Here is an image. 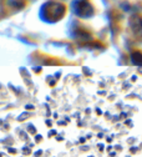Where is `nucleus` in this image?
<instances>
[{
  "mask_svg": "<svg viewBox=\"0 0 142 157\" xmlns=\"http://www.w3.org/2000/svg\"><path fill=\"white\" fill-rule=\"evenodd\" d=\"M131 60H132V63H133L135 65H137V66H142V54H141L140 51H135V52H132V55H131Z\"/></svg>",
  "mask_w": 142,
  "mask_h": 157,
  "instance_id": "7ed1b4c3",
  "label": "nucleus"
},
{
  "mask_svg": "<svg viewBox=\"0 0 142 157\" xmlns=\"http://www.w3.org/2000/svg\"><path fill=\"white\" fill-rule=\"evenodd\" d=\"M76 14L81 17H89L94 14V9L87 0H79L76 3Z\"/></svg>",
  "mask_w": 142,
  "mask_h": 157,
  "instance_id": "f03ea898",
  "label": "nucleus"
},
{
  "mask_svg": "<svg viewBox=\"0 0 142 157\" xmlns=\"http://www.w3.org/2000/svg\"><path fill=\"white\" fill-rule=\"evenodd\" d=\"M130 28L135 37L142 41V17L138 15H132L130 17Z\"/></svg>",
  "mask_w": 142,
  "mask_h": 157,
  "instance_id": "f257e3e1",
  "label": "nucleus"
}]
</instances>
